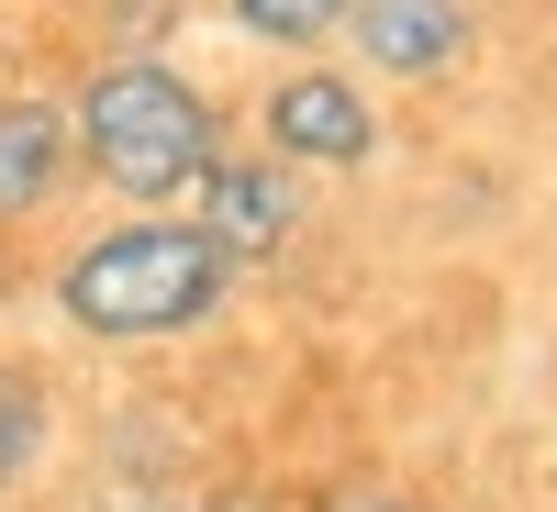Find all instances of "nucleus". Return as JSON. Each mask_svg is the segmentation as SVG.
<instances>
[{"mask_svg": "<svg viewBox=\"0 0 557 512\" xmlns=\"http://www.w3.org/2000/svg\"><path fill=\"white\" fill-rule=\"evenodd\" d=\"M212 301H223V246L201 223H123L57 267V312L101 346H157L178 323H201Z\"/></svg>", "mask_w": 557, "mask_h": 512, "instance_id": "f257e3e1", "label": "nucleus"}, {"mask_svg": "<svg viewBox=\"0 0 557 512\" xmlns=\"http://www.w3.org/2000/svg\"><path fill=\"white\" fill-rule=\"evenodd\" d=\"M67 134H78V167H101L123 201H178V190H201V167H212V101L178 67H157V57L89 67Z\"/></svg>", "mask_w": 557, "mask_h": 512, "instance_id": "f03ea898", "label": "nucleus"}, {"mask_svg": "<svg viewBox=\"0 0 557 512\" xmlns=\"http://www.w3.org/2000/svg\"><path fill=\"white\" fill-rule=\"evenodd\" d=\"M268 146L278 157H323V167H357L368 146H380V123H368V101L335 78V67H301L290 89H268Z\"/></svg>", "mask_w": 557, "mask_h": 512, "instance_id": "7ed1b4c3", "label": "nucleus"}, {"mask_svg": "<svg viewBox=\"0 0 557 512\" xmlns=\"http://www.w3.org/2000/svg\"><path fill=\"white\" fill-rule=\"evenodd\" d=\"M346 23L368 45V67H391V78H446L469 57V12L457 0H346Z\"/></svg>", "mask_w": 557, "mask_h": 512, "instance_id": "20e7f679", "label": "nucleus"}, {"mask_svg": "<svg viewBox=\"0 0 557 512\" xmlns=\"http://www.w3.org/2000/svg\"><path fill=\"white\" fill-rule=\"evenodd\" d=\"M67 167H78V134L57 101H0V223H34L67 190Z\"/></svg>", "mask_w": 557, "mask_h": 512, "instance_id": "39448f33", "label": "nucleus"}, {"mask_svg": "<svg viewBox=\"0 0 557 512\" xmlns=\"http://www.w3.org/2000/svg\"><path fill=\"white\" fill-rule=\"evenodd\" d=\"M201 235H212L223 257L278 246V235H290V178H278V167H246V157H212V167H201Z\"/></svg>", "mask_w": 557, "mask_h": 512, "instance_id": "423d86ee", "label": "nucleus"}, {"mask_svg": "<svg viewBox=\"0 0 557 512\" xmlns=\"http://www.w3.org/2000/svg\"><path fill=\"white\" fill-rule=\"evenodd\" d=\"M45 435H57V401H45L34 367H0V501L45 469Z\"/></svg>", "mask_w": 557, "mask_h": 512, "instance_id": "0eeeda50", "label": "nucleus"}, {"mask_svg": "<svg viewBox=\"0 0 557 512\" xmlns=\"http://www.w3.org/2000/svg\"><path fill=\"white\" fill-rule=\"evenodd\" d=\"M246 34H268V45H312L323 23H346V0H223Z\"/></svg>", "mask_w": 557, "mask_h": 512, "instance_id": "6e6552de", "label": "nucleus"}, {"mask_svg": "<svg viewBox=\"0 0 557 512\" xmlns=\"http://www.w3.org/2000/svg\"><path fill=\"white\" fill-rule=\"evenodd\" d=\"M346 512H412V501H346Z\"/></svg>", "mask_w": 557, "mask_h": 512, "instance_id": "1a4fd4ad", "label": "nucleus"}, {"mask_svg": "<svg viewBox=\"0 0 557 512\" xmlns=\"http://www.w3.org/2000/svg\"><path fill=\"white\" fill-rule=\"evenodd\" d=\"M123 512H157V501H123Z\"/></svg>", "mask_w": 557, "mask_h": 512, "instance_id": "9d476101", "label": "nucleus"}, {"mask_svg": "<svg viewBox=\"0 0 557 512\" xmlns=\"http://www.w3.org/2000/svg\"><path fill=\"white\" fill-rule=\"evenodd\" d=\"M223 512H246V501H223Z\"/></svg>", "mask_w": 557, "mask_h": 512, "instance_id": "9b49d317", "label": "nucleus"}]
</instances>
